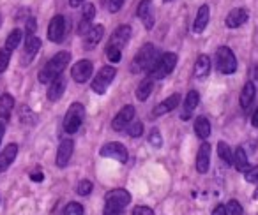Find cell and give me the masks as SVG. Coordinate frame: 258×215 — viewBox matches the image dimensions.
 Here are the masks:
<instances>
[{
	"instance_id": "cell-20",
	"label": "cell",
	"mask_w": 258,
	"mask_h": 215,
	"mask_svg": "<svg viewBox=\"0 0 258 215\" xmlns=\"http://www.w3.org/2000/svg\"><path fill=\"white\" fill-rule=\"evenodd\" d=\"M247 18H249V15H247L246 9H242V8L232 9V11L226 15L225 25L228 27V29H239V27H242L244 23L247 22Z\"/></svg>"
},
{
	"instance_id": "cell-28",
	"label": "cell",
	"mask_w": 258,
	"mask_h": 215,
	"mask_svg": "<svg viewBox=\"0 0 258 215\" xmlns=\"http://www.w3.org/2000/svg\"><path fill=\"white\" fill-rule=\"evenodd\" d=\"M152 90H154V79H151L147 76V78L142 79L140 85L137 86V99L142 100V102H144V100H147L149 97H151Z\"/></svg>"
},
{
	"instance_id": "cell-31",
	"label": "cell",
	"mask_w": 258,
	"mask_h": 215,
	"mask_svg": "<svg viewBox=\"0 0 258 215\" xmlns=\"http://www.w3.org/2000/svg\"><path fill=\"white\" fill-rule=\"evenodd\" d=\"M22 39H23V30L22 29H13L11 32L8 34V39H6L4 48H8L9 51H15L16 48L20 46Z\"/></svg>"
},
{
	"instance_id": "cell-16",
	"label": "cell",
	"mask_w": 258,
	"mask_h": 215,
	"mask_svg": "<svg viewBox=\"0 0 258 215\" xmlns=\"http://www.w3.org/2000/svg\"><path fill=\"white\" fill-rule=\"evenodd\" d=\"M103 37H104V27L92 25L89 30H87L85 36H83V46H85L87 50H94V48L103 41Z\"/></svg>"
},
{
	"instance_id": "cell-4",
	"label": "cell",
	"mask_w": 258,
	"mask_h": 215,
	"mask_svg": "<svg viewBox=\"0 0 258 215\" xmlns=\"http://www.w3.org/2000/svg\"><path fill=\"white\" fill-rule=\"evenodd\" d=\"M177 55L172 53V51H168V53L161 55L159 57V60L156 62L154 67L149 71V78L154 79V81H158V79H165L166 76H170L173 72V69H175L177 65Z\"/></svg>"
},
{
	"instance_id": "cell-26",
	"label": "cell",
	"mask_w": 258,
	"mask_h": 215,
	"mask_svg": "<svg viewBox=\"0 0 258 215\" xmlns=\"http://www.w3.org/2000/svg\"><path fill=\"white\" fill-rule=\"evenodd\" d=\"M104 201H113V203H118L122 206H127L131 203V194H129L127 189H111L106 194V199Z\"/></svg>"
},
{
	"instance_id": "cell-36",
	"label": "cell",
	"mask_w": 258,
	"mask_h": 215,
	"mask_svg": "<svg viewBox=\"0 0 258 215\" xmlns=\"http://www.w3.org/2000/svg\"><path fill=\"white\" fill-rule=\"evenodd\" d=\"M92 182L90 180H85L83 178L82 182H78V185H76V194L78 196H89L90 192H92Z\"/></svg>"
},
{
	"instance_id": "cell-14",
	"label": "cell",
	"mask_w": 258,
	"mask_h": 215,
	"mask_svg": "<svg viewBox=\"0 0 258 215\" xmlns=\"http://www.w3.org/2000/svg\"><path fill=\"white\" fill-rule=\"evenodd\" d=\"M131 36H133V29H131L129 25H120L113 34H111L108 46H115V48H118V50H122V48L129 43Z\"/></svg>"
},
{
	"instance_id": "cell-44",
	"label": "cell",
	"mask_w": 258,
	"mask_h": 215,
	"mask_svg": "<svg viewBox=\"0 0 258 215\" xmlns=\"http://www.w3.org/2000/svg\"><path fill=\"white\" fill-rule=\"evenodd\" d=\"M131 215H154V210L151 206H145V204H140V206H135L133 213Z\"/></svg>"
},
{
	"instance_id": "cell-52",
	"label": "cell",
	"mask_w": 258,
	"mask_h": 215,
	"mask_svg": "<svg viewBox=\"0 0 258 215\" xmlns=\"http://www.w3.org/2000/svg\"><path fill=\"white\" fill-rule=\"evenodd\" d=\"M163 2H173V0H163Z\"/></svg>"
},
{
	"instance_id": "cell-18",
	"label": "cell",
	"mask_w": 258,
	"mask_h": 215,
	"mask_svg": "<svg viewBox=\"0 0 258 215\" xmlns=\"http://www.w3.org/2000/svg\"><path fill=\"white\" fill-rule=\"evenodd\" d=\"M180 100H182L180 93H172V95L166 97L165 100H161V102L154 108V117H163V115H166V113L173 112L175 108H179Z\"/></svg>"
},
{
	"instance_id": "cell-5",
	"label": "cell",
	"mask_w": 258,
	"mask_h": 215,
	"mask_svg": "<svg viewBox=\"0 0 258 215\" xmlns=\"http://www.w3.org/2000/svg\"><path fill=\"white\" fill-rule=\"evenodd\" d=\"M115 76H117L115 65H104V67H101L99 71H97V74L92 78V83H90L92 92H96L97 95L106 93V90L110 88V85L113 83Z\"/></svg>"
},
{
	"instance_id": "cell-22",
	"label": "cell",
	"mask_w": 258,
	"mask_h": 215,
	"mask_svg": "<svg viewBox=\"0 0 258 215\" xmlns=\"http://www.w3.org/2000/svg\"><path fill=\"white\" fill-rule=\"evenodd\" d=\"M209 20H211V9H209L207 4H204L200 9H198L197 16H195L193 22V32L195 34H202L209 25Z\"/></svg>"
},
{
	"instance_id": "cell-41",
	"label": "cell",
	"mask_w": 258,
	"mask_h": 215,
	"mask_svg": "<svg viewBox=\"0 0 258 215\" xmlns=\"http://www.w3.org/2000/svg\"><path fill=\"white\" fill-rule=\"evenodd\" d=\"M244 178L249 183H256L258 185V166H249V168L244 171Z\"/></svg>"
},
{
	"instance_id": "cell-43",
	"label": "cell",
	"mask_w": 258,
	"mask_h": 215,
	"mask_svg": "<svg viewBox=\"0 0 258 215\" xmlns=\"http://www.w3.org/2000/svg\"><path fill=\"white\" fill-rule=\"evenodd\" d=\"M124 4H125V0H108V11H110V13H118Z\"/></svg>"
},
{
	"instance_id": "cell-7",
	"label": "cell",
	"mask_w": 258,
	"mask_h": 215,
	"mask_svg": "<svg viewBox=\"0 0 258 215\" xmlns=\"http://www.w3.org/2000/svg\"><path fill=\"white\" fill-rule=\"evenodd\" d=\"M99 155H101V157L118 161L120 164H125V162H127V159H129L127 148H125L122 143H118V141H110V143L103 145V147H101V150H99Z\"/></svg>"
},
{
	"instance_id": "cell-9",
	"label": "cell",
	"mask_w": 258,
	"mask_h": 215,
	"mask_svg": "<svg viewBox=\"0 0 258 215\" xmlns=\"http://www.w3.org/2000/svg\"><path fill=\"white\" fill-rule=\"evenodd\" d=\"M41 50V39L37 36H29L25 39V44H23V51L20 55V64L23 67L32 64V60L37 57V51Z\"/></svg>"
},
{
	"instance_id": "cell-49",
	"label": "cell",
	"mask_w": 258,
	"mask_h": 215,
	"mask_svg": "<svg viewBox=\"0 0 258 215\" xmlns=\"http://www.w3.org/2000/svg\"><path fill=\"white\" fill-rule=\"evenodd\" d=\"M69 4H71V8H80L85 4V0H69Z\"/></svg>"
},
{
	"instance_id": "cell-48",
	"label": "cell",
	"mask_w": 258,
	"mask_h": 215,
	"mask_svg": "<svg viewBox=\"0 0 258 215\" xmlns=\"http://www.w3.org/2000/svg\"><path fill=\"white\" fill-rule=\"evenodd\" d=\"M251 124H253V127H258V108L254 110L253 115H251Z\"/></svg>"
},
{
	"instance_id": "cell-32",
	"label": "cell",
	"mask_w": 258,
	"mask_h": 215,
	"mask_svg": "<svg viewBox=\"0 0 258 215\" xmlns=\"http://www.w3.org/2000/svg\"><path fill=\"white\" fill-rule=\"evenodd\" d=\"M218 155L225 164H233V152L230 148V145L225 143V141H219L218 143Z\"/></svg>"
},
{
	"instance_id": "cell-38",
	"label": "cell",
	"mask_w": 258,
	"mask_h": 215,
	"mask_svg": "<svg viewBox=\"0 0 258 215\" xmlns=\"http://www.w3.org/2000/svg\"><path fill=\"white\" fill-rule=\"evenodd\" d=\"M226 210H228V215H242L244 213L242 204H240L237 199H230L228 203H226Z\"/></svg>"
},
{
	"instance_id": "cell-29",
	"label": "cell",
	"mask_w": 258,
	"mask_h": 215,
	"mask_svg": "<svg viewBox=\"0 0 258 215\" xmlns=\"http://www.w3.org/2000/svg\"><path fill=\"white\" fill-rule=\"evenodd\" d=\"M211 122H209L205 117H198L197 120H195V134H197V138H200V140H207L209 136H211Z\"/></svg>"
},
{
	"instance_id": "cell-35",
	"label": "cell",
	"mask_w": 258,
	"mask_h": 215,
	"mask_svg": "<svg viewBox=\"0 0 258 215\" xmlns=\"http://www.w3.org/2000/svg\"><path fill=\"white\" fill-rule=\"evenodd\" d=\"M83 213H85V210L76 201H71V203H68L64 206V215H83Z\"/></svg>"
},
{
	"instance_id": "cell-39",
	"label": "cell",
	"mask_w": 258,
	"mask_h": 215,
	"mask_svg": "<svg viewBox=\"0 0 258 215\" xmlns=\"http://www.w3.org/2000/svg\"><path fill=\"white\" fill-rule=\"evenodd\" d=\"M11 62V51L8 48H0V72H4Z\"/></svg>"
},
{
	"instance_id": "cell-12",
	"label": "cell",
	"mask_w": 258,
	"mask_h": 215,
	"mask_svg": "<svg viewBox=\"0 0 258 215\" xmlns=\"http://www.w3.org/2000/svg\"><path fill=\"white\" fill-rule=\"evenodd\" d=\"M137 16L142 20V23H144V27L147 30L154 29L156 16H154V6H152V0H142L137 8Z\"/></svg>"
},
{
	"instance_id": "cell-50",
	"label": "cell",
	"mask_w": 258,
	"mask_h": 215,
	"mask_svg": "<svg viewBox=\"0 0 258 215\" xmlns=\"http://www.w3.org/2000/svg\"><path fill=\"white\" fill-rule=\"evenodd\" d=\"M4 134H6V124L0 122V145H2V140H4Z\"/></svg>"
},
{
	"instance_id": "cell-33",
	"label": "cell",
	"mask_w": 258,
	"mask_h": 215,
	"mask_svg": "<svg viewBox=\"0 0 258 215\" xmlns=\"http://www.w3.org/2000/svg\"><path fill=\"white\" fill-rule=\"evenodd\" d=\"M125 210V206L118 203H113V201H104V210L103 215H122Z\"/></svg>"
},
{
	"instance_id": "cell-6",
	"label": "cell",
	"mask_w": 258,
	"mask_h": 215,
	"mask_svg": "<svg viewBox=\"0 0 258 215\" xmlns=\"http://www.w3.org/2000/svg\"><path fill=\"white\" fill-rule=\"evenodd\" d=\"M216 65L221 74H233L237 71V57L228 46H219L216 51Z\"/></svg>"
},
{
	"instance_id": "cell-53",
	"label": "cell",
	"mask_w": 258,
	"mask_h": 215,
	"mask_svg": "<svg viewBox=\"0 0 258 215\" xmlns=\"http://www.w3.org/2000/svg\"><path fill=\"white\" fill-rule=\"evenodd\" d=\"M0 27H2V16H0Z\"/></svg>"
},
{
	"instance_id": "cell-45",
	"label": "cell",
	"mask_w": 258,
	"mask_h": 215,
	"mask_svg": "<svg viewBox=\"0 0 258 215\" xmlns=\"http://www.w3.org/2000/svg\"><path fill=\"white\" fill-rule=\"evenodd\" d=\"M36 29H37V25H36V20L34 18H29L25 22V32H27V37L29 36H36Z\"/></svg>"
},
{
	"instance_id": "cell-42",
	"label": "cell",
	"mask_w": 258,
	"mask_h": 215,
	"mask_svg": "<svg viewBox=\"0 0 258 215\" xmlns=\"http://www.w3.org/2000/svg\"><path fill=\"white\" fill-rule=\"evenodd\" d=\"M144 131H145L144 122H131V126H129V136L140 138L144 134Z\"/></svg>"
},
{
	"instance_id": "cell-24",
	"label": "cell",
	"mask_w": 258,
	"mask_h": 215,
	"mask_svg": "<svg viewBox=\"0 0 258 215\" xmlns=\"http://www.w3.org/2000/svg\"><path fill=\"white\" fill-rule=\"evenodd\" d=\"M15 110V97L11 93H2L0 97V122H8Z\"/></svg>"
},
{
	"instance_id": "cell-40",
	"label": "cell",
	"mask_w": 258,
	"mask_h": 215,
	"mask_svg": "<svg viewBox=\"0 0 258 215\" xmlns=\"http://www.w3.org/2000/svg\"><path fill=\"white\" fill-rule=\"evenodd\" d=\"M20 119H22L23 124H34L36 122V115L30 112L29 106H23L22 110H20Z\"/></svg>"
},
{
	"instance_id": "cell-34",
	"label": "cell",
	"mask_w": 258,
	"mask_h": 215,
	"mask_svg": "<svg viewBox=\"0 0 258 215\" xmlns=\"http://www.w3.org/2000/svg\"><path fill=\"white\" fill-rule=\"evenodd\" d=\"M106 58L111 65L118 64L122 60V50H118L115 46H106Z\"/></svg>"
},
{
	"instance_id": "cell-13",
	"label": "cell",
	"mask_w": 258,
	"mask_h": 215,
	"mask_svg": "<svg viewBox=\"0 0 258 215\" xmlns=\"http://www.w3.org/2000/svg\"><path fill=\"white\" fill-rule=\"evenodd\" d=\"M73 152H75V141L71 138H66L60 141L57 150V166L58 168H66V166L71 162L73 159Z\"/></svg>"
},
{
	"instance_id": "cell-10",
	"label": "cell",
	"mask_w": 258,
	"mask_h": 215,
	"mask_svg": "<svg viewBox=\"0 0 258 215\" xmlns=\"http://www.w3.org/2000/svg\"><path fill=\"white\" fill-rule=\"evenodd\" d=\"M94 74V64L90 60H87V58H82V60H78L75 65L71 67V78L75 79L76 83H87L90 78H92Z\"/></svg>"
},
{
	"instance_id": "cell-19",
	"label": "cell",
	"mask_w": 258,
	"mask_h": 215,
	"mask_svg": "<svg viewBox=\"0 0 258 215\" xmlns=\"http://www.w3.org/2000/svg\"><path fill=\"white\" fill-rule=\"evenodd\" d=\"M16 155H18V145L16 143H9L0 152V173L8 171L11 168V164L16 161Z\"/></svg>"
},
{
	"instance_id": "cell-23",
	"label": "cell",
	"mask_w": 258,
	"mask_h": 215,
	"mask_svg": "<svg viewBox=\"0 0 258 215\" xmlns=\"http://www.w3.org/2000/svg\"><path fill=\"white\" fill-rule=\"evenodd\" d=\"M94 16H96V6L94 4H83V9H82V18H80V36H85L87 30L90 29V23H92Z\"/></svg>"
},
{
	"instance_id": "cell-37",
	"label": "cell",
	"mask_w": 258,
	"mask_h": 215,
	"mask_svg": "<svg viewBox=\"0 0 258 215\" xmlns=\"http://www.w3.org/2000/svg\"><path fill=\"white\" fill-rule=\"evenodd\" d=\"M149 143L152 145L154 148H161L163 147V138H161V133H159V129H151V133H149Z\"/></svg>"
},
{
	"instance_id": "cell-27",
	"label": "cell",
	"mask_w": 258,
	"mask_h": 215,
	"mask_svg": "<svg viewBox=\"0 0 258 215\" xmlns=\"http://www.w3.org/2000/svg\"><path fill=\"white\" fill-rule=\"evenodd\" d=\"M254 95H256V88H254V83L253 81H247L246 85L242 86V92H240V106L244 108V110H247V108L251 106V102L254 100Z\"/></svg>"
},
{
	"instance_id": "cell-8",
	"label": "cell",
	"mask_w": 258,
	"mask_h": 215,
	"mask_svg": "<svg viewBox=\"0 0 258 215\" xmlns=\"http://www.w3.org/2000/svg\"><path fill=\"white\" fill-rule=\"evenodd\" d=\"M66 32H68V22L62 15H55L50 20V25H48V39L51 43H62L66 39Z\"/></svg>"
},
{
	"instance_id": "cell-21",
	"label": "cell",
	"mask_w": 258,
	"mask_h": 215,
	"mask_svg": "<svg viewBox=\"0 0 258 215\" xmlns=\"http://www.w3.org/2000/svg\"><path fill=\"white\" fill-rule=\"evenodd\" d=\"M200 104V93L197 92V90H189L186 95V99H184V106H182V115H180V119L182 120H187L191 115H193V112L197 110V106Z\"/></svg>"
},
{
	"instance_id": "cell-47",
	"label": "cell",
	"mask_w": 258,
	"mask_h": 215,
	"mask_svg": "<svg viewBox=\"0 0 258 215\" xmlns=\"http://www.w3.org/2000/svg\"><path fill=\"white\" fill-rule=\"evenodd\" d=\"M212 215H228V210H226V204H218V206L212 210Z\"/></svg>"
},
{
	"instance_id": "cell-3",
	"label": "cell",
	"mask_w": 258,
	"mask_h": 215,
	"mask_svg": "<svg viewBox=\"0 0 258 215\" xmlns=\"http://www.w3.org/2000/svg\"><path fill=\"white\" fill-rule=\"evenodd\" d=\"M83 119H85V106L82 102H73L68 112H66L64 122H62L64 133L69 134V136L76 134L80 131V127H82Z\"/></svg>"
},
{
	"instance_id": "cell-51",
	"label": "cell",
	"mask_w": 258,
	"mask_h": 215,
	"mask_svg": "<svg viewBox=\"0 0 258 215\" xmlns=\"http://www.w3.org/2000/svg\"><path fill=\"white\" fill-rule=\"evenodd\" d=\"M254 199H258V187H256V190H254Z\"/></svg>"
},
{
	"instance_id": "cell-30",
	"label": "cell",
	"mask_w": 258,
	"mask_h": 215,
	"mask_svg": "<svg viewBox=\"0 0 258 215\" xmlns=\"http://www.w3.org/2000/svg\"><path fill=\"white\" fill-rule=\"evenodd\" d=\"M233 166H235V169H237V171H240V173H244L247 168H249L246 150H244L242 147H237L235 152H233Z\"/></svg>"
},
{
	"instance_id": "cell-11",
	"label": "cell",
	"mask_w": 258,
	"mask_h": 215,
	"mask_svg": "<svg viewBox=\"0 0 258 215\" xmlns=\"http://www.w3.org/2000/svg\"><path fill=\"white\" fill-rule=\"evenodd\" d=\"M135 113H137V112H135V108L131 106V104L124 106L120 112L113 117V120H111V129L117 131V133L124 131L125 127L131 126V122H133V119H135Z\"/></svg>"
},
{
	"instance_id": "cell-15",
	"label": "cell",
	"mask_w": 258,
	"mask_h": 215,
	"mask_svg": "<svg viewBox=\"0 0 258 215\" xmlns=\"http://www.w3.org/2000/svg\"><path fill=\"white\" fill-rule=\"evenodd\" d=\"M211 145L209 143H202V147L198 148L197 154V161H195V166H197V171L205 175L211 168Z\"/></svg>"
},
{
	"instance_id": "cell-17",
	"label": "cell",
	"mask_w": 258,
	"mask_h": 215,
	"mask_svg": "<svg viewBox=\"0 0 258 215\" xmlns=\"http://www.w3.org/2000/svg\"><path fill=\"white\" fill-rule=\"evenodd\" d=\"M66 86H68V81H66L64 76H58L51 83H48V92H46L48 100H51V102L60 100L66 92Z\"/></svg>"
},
{
	"instance_id": "cell-1",
	"label": "cell",
	"mask_w": 258,
	"mask_h": 215,
	"mask_svg": "<svg viewBox=\"0 0 258 215\" xmlns=\"http://www.w3.org/2000/svg\"><path fill=\"white\" fill-rule=\"evenodd\" d=\"M69 62H71V53H69V51H58V53H55L53 57L46 62V65L39 71V74H37L39 81L51 83L55 78L62 76V72H64L66 67L69 65Z\"/></svg>"
},
{
	"instance_id": "cell-25",
	"label": "cell",
	"mask_w": 258,
	"mask_h": 215,
	"mask_svg": "<svg viewBox=\"0 0 258 215\" xmlns=\"http://www.w3.org/2000/svg\"><path fill=\"white\" fill-rule=\"evenodd\" d=\"M211 72V57L209 55H200L195 62V76L198 79H204Z\"/></svg>"
},
{
	"instance_id": "cell-46",
	"label": "cell",
	"mask_w": 258,
	"mask_h": 215,
	"mask_svg": "<svg viewBox=\"0 0 258 215\" xmlns=\"http://www.w3.org/2000/svg\"><path fill=\"white\" fill-rule=\"evenodd\" d=\"M30 180H32V182H36V183L43 182V180H44V173L41 171V169H34V171L30 173Z\"/></svg>"
},
{
	"instance_id": "cell-2",
	"label": "cell",
	"mask_w": 258,
	"mask_h": 215,
	"mask_svg": "<svg viewBox=\"0 0 258 215\" xmlns=\"http://www.w3.org/2000/svg\"><path fill=\"white\" fill-rule=\"evenodd\" d=\"M159 51L154 44L147 43L138 50V53L135 55L133 62H131V72L138 74V72H149L156 65V62L159 60Z\"/></svg>"
}]
</instances>
